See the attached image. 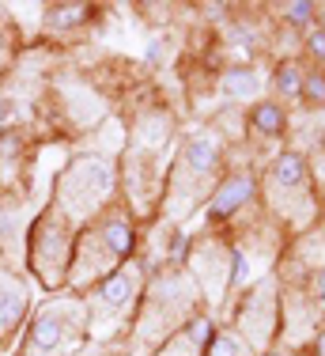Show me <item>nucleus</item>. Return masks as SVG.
I'll list each match as a JSON object with an SVG mask.
<instances>
[{"label": "nucleus", "mask_w": 325, "mask_h": 356, "mask_svg": "<svg viewBox=\"0 0 325 356\" xmlns=\"http://www.w3.org/2000/svg\"><path fill=\"white\" fill-rule=\"evenodd\" d=\"M129 288H133V273H117V277H110V281L102 284V300H106V303H122L125 296H129Z\"/></svg>", "instance_id": "nucleus-6"}, {"label": "nucleus", "mask_w": 325, "mask_h": 356, "mask_svg": "<svg viewBox=\"0 0 325 356\" xmlns=\"http://www.w3.org/2000/svg\"><path fill=\"white\" fill-rule=\"evenodd\" d=\"M314 292H318V300H325V273H318V281H314Z\"/></svg>", "instance_id": "nucleus-15"}, {"label": "nucleus", "mask_w": 325, "mask_h": 356, "mask_svg": "<svg viewBox=\"0 0 325 356\" xmlns=\"http://www.w3.org/2000/svg\"><path fill=\"white\" fill-rule=\"evenodd\" d=\"M208 356H238V341L235 337H216L208 345Z\"/></svg>", "instance_id": "nucleus-12"}, {"label": "nucleus", "mask_w": 325, "mask_h": 356, "mask_svg": "<svg viewBox=\"0 0 325 356\" xmlns=\"http://www.w3.org/2000/svg\"><path fill=\"white\" fill-rule=\"evenodd\" d=\"M253 125H258L261 133H280L284 129V114H280V106H272V103H261L258 110H253Z\"/></svg>", "instance_id": "nucleus-4"}, {"label": "nucleus", "mask_w": 325, "mask_h": 356, "mask_svg": "<svg viewBox=\"0 0 325 356\" xmlns=\"http://www.w3.org/2000/svg\"><path fill=\"white\" fill-rule=\"evenodd\" d=\"M190 163L197 167V171H208V167H216V140H208V137H197L190 144Z\"/></svg>", "instance_id": "nucleus-3"}, {"label": "nucleus", "mask_w": 325, "mask_h": 356, "mask_svg": "<svg viewBox=\"0 0 325 356\" xmlns=\"http://www.w3.org/2000/svg\"><path fill=\"white\" fill-rule=\"evenodd\" d=\"M224 88L231 91V95H246V91L253 88V76H250V72H242V69H235V72H231L227 80H224Z\"/></svg>", "instance_id": "nucleus-9"}, {"label": "nucleus", "mask_w": 325, "mask_h": 356, "mask_svg": "<svg viewBox=\"0 0 325 356\" xmlns=\"http://www.w3.org/2000/svg\"><path fill=\"white\" fill-rule=\"evenodd\" d=\"M106 239H110V247H114L117 254H129V247H133V232L125 224H110L106 227Z\"/></svg>", "instance_id": "nucleus-8"}, {"label": "nucleus", "mask_w": 325, "mask_h": 356, "mask_svg": "<svg viewBox=\"0 0 325 356\" xmlns=\"http://www.w3.org/2000/svg\"><path fill=\"white\" fill-rule=\"evenodd\" d=\"M193 337H197V341H204V337H208V326H204V322H197V326H193Z\"/></svg>", "instance_id": "nucleus-14"}, {"label": "nucleus", "mask_w": 325, "mask_h": 356, "mask_svg": "<svg viewBox=\"0 0 325 356\" xmlns=\"http://www.w3.org/2000/svg\"><path fill=\"white\" fill-rule=\"evenodd\" d=\"M272 356H280V353H272Z\"/></svg>", "instance_id": "nucleus-18"}, {"label": "nucleus", "mask_w": 325, "mask_h": 356, "mask_svg": "<svg viewBox=\"0 0 325 356\" xmlns=\"http://www.w3.org/2000/svg\"><path fill=\"white\" fill-rule=\"evenodd\" d=\"M314 349H318V356H325V334H318V341H314Z\"/></svg>", "instance_id": "nucleus-16"}, {"label": "nucleus", "mask_w": 325, "mask_h": 356, "mask_svg": "<svg viewBox=\"0 0 325 356\" xmlns=\"http://www.w3.org/2000/svg\"><path fill=\"white\" fill-rule=\"evenodd\" d=\"M284 15H288V23H295V27H303V23L314 15V4H288V8H284Z\"/></svg>", "instance_id": "nucleus-10"}, {"label": "nucleus", "mask_w": 325, "mask_h": 356, "mask_svg": "<svg viewBox=\"0 0 325 356\" xmlns=\"http://www.w3.org/2000/svg\"><path fill=\"white\" fill-rule=\"evenodd\" d=\"M303 91L314 99V103L325 106V76H306V80H303Z\"/></svg>", "instance_id": "nucleus-11"}, {"label": "nucleus", "mask_w": 325, "mask_h": 356, "mask_svg": "<svg viewBox=\"0 0 325 356\" xmlns=\"http://www.w3.org/2000/svg\"><path fill=\"white\" fill-rule=\"evenodd\" d=\"M303 175H306V167H303V159H299L295 152H288V156L276 163V182H284V186L303 182Z\"/></svg>", "instance_id": "nucleus-5"}, {"label": "nucleus", "mask_w": 325, "mask_h": 356, "mask_svg": "<svg viewBox=\"0 0 325 356\" xmlns=\"http://www.w3.org/2000/svg\"><path fill=\"white\" fill-rule=\"evenodd\" d=\"M250 190H253V186H250V178H231V182L224 186V190L216 193V201H212V216L219 220V216L235 213V209L242 205L246 197H250Z\"/></svg>", "instance_id": "nucleus-1"}, {"label": "nucleus", "mask_w": 325, "mask_h": 356, "mask_svg": "<svg viewBox=\"0 0 325 356\" xmlns=\"http://www.w3.org/2000/svg\"><path fill=\"white\" fill-rule=\"evenodd\" d=\"M57 341H61V318L57 315H42L38 322H34L31 330V349H57Z\"/></svg>", "instance_id": "nucleus-2"}, {"label": "nucleus", "mask_w": 325, "mask_h": 356, "mask_svg": "<svg viewBox=\"0 0 325 356\" xmlns=\"http://www.w3.org/2000/svg\"><path fill=\"white\" fill-rule=\"evenodd\" d=\"M306 46H310L314 57H322V61H325V35H310V42H306Z\"/></svg>", "instance_id": "nucleus-13"}, {"label": "nucleus", "mask_w": 325, "mask_h": 356, "mask_svg": "<svg viewBox=\"0 0 325 356\" xmlns=\"http://www.w3.org/2000/svg\"><path fill=\"white\" fill-rule=\"evenodd\" d=\"M276 88L284 91V95H299V91H303V80H299L295 65H284V69L276 72Z\"/></svg>", "instance_id": "nucleus-7"}, {"label": "nucleus", "mask_w": 325, "mask_h": 356, "mask_svg": "<svg viewBox=\"0 0 325 356\" xmlns=\"http://www.w3.org/2000/svg\"><path fill=\"white\" fill-rule=\"evenodd\" d=\"M322 27H325V15H322ZM322 35H325V31H322Z\"/></svg>", "instance_id": "nucleus-17"}]
</instances>
